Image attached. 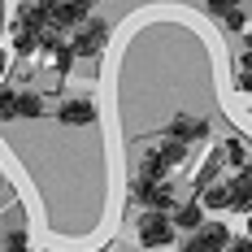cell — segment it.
Returning a JSON list of instances; mask_svg holds the SVG:
<instances>
[{
	"label": "cell",
	"mask_w": 252,
	"mask_h": 252,
	"mask_svg": "<svg viewBox=\"0 0 252 252\" xmlns=\"http://www.w3.org/2000/svg\"><path fill=\"white\" fill-rule=\"evenodd\" d=\"M204 4H209V13H213V18H222V13H230V9H239L244 0H204Z\"/></svg>",
	"instance_id": "18"
},
{
	"label": "cell",
	"mask_w": 252,
	"mask_h": 252,
	"mask_svg": "<svg viewBox=\"0 0 252 252\" xmlns=\"http://www.w3.org/2000/svg\"><path fill=\"white\" fill-rule=\"evenodd\" d=\"M57 118L65 126H92L96 122V100L92 96H65L61 109H57Z\"/></svg>",
	"instance_id": "5"
},
{
	"label": "cell",
	"mask_w": 252,
	"mask_h": 252,
	"mask_svg": "<svg viewBox=\"0 0 252 252\" xmlns=\"http://www.w3.org/2000/svg\"><path fill=\"white\" fill-rule=\"evenodd\" d=\"M230 209H235V213H252V187L230 183Z\"/></svg>",
	"instance_id": "14"
},
{
	"label": "cell",
	"mask_w": 252,
	"mask_h": 252,
	"mask_svg": "<svg viewBox=\"0 0 252 252\" xmlns=\"http://www.w3.org/2000/svg\"><path fill=\"white\" fill-rule=\"evenodd\" d=\"M226 252H252V239H248V235H244V239H230Z\"/></svg>",
	"instance_id": "19"
},
{
	"label": "cell",
	"mask_w": 252,
	"mask_h": 252,
	"mask_svg": "<svg viewBox=\"0 0 252 252\" xmlns=\"http://www.w3.org/2000/svg\"><path fill=\"white\" fill-rule=\"evenodd\" d=\"M4 70H9V57H4V48H0V74H4Z\"/></svg>",
	"instance_id": "24"
},
{
	"label": "cell",
	"mask_w": 252,
	"mask_h": 252,
	"mask_svg": "<svg viewBox=\"0 0 252 252\" xmlns=\"http://www.w3.org/2000/svg\"><path fill=\"white\" fill-rule=\"evenodd\" d=\"M222 26H226V31H244V26H248V13H244V9H230V13H222Z\"/></svg>",
	"instance_id": "17"
},
{
	"label": "cell",
	"mask_w": 252,
	"mask_h": 252,
	"mask_svg": "<svg viewBox=\"0 0 252 252\" xmlns=\"http://www.w3.org/2000/svg\"><path fill=\"white\" fill-rule=\"evenodd\" d=\"M157 152H161V161H165L170 170H178V165L187 161V148H183V144H174V139H165V144H161Z\"/></svg>",
	"instance_id": "13"
},
{
	"label": "cell",
	"mask_w": 252,
	"mask_h": 252,
	"mask_svg": "<svg viewBox=\"0 0 252 252\" xmlns=\"http://www.w3.org/2000/svg\"><path fill=\"white\" fill-rule=\"evenodd\" d=\"M13 118H18V92L0 87V122H13Z\"/></svg>",
	"instance_id": "15"
},
{
	"label": "cell",
	"mask_w": 252,
	"mask_h": 252,
	"mask_svg": "<svg viewBox=\"0 0 252 252\" xmlns=\"http://www.w3.org/2000/svg\"><path fill=\"white\" fill-rule=\"evenodd\" d=\"M0 187H4V178H0Z\"/></svg>",
	"instance_id": "27"
},
{
	"label": "cell",
	"mask_w": 252,
	"mask_h": 252,
	"mask_svg": "<svg viewBox=\"0 0 252 252\" xmlns=\"http://www.w3.org/2000/svg\"><path fill=\"white\" fill-rule=\"evenodd\" d=\"M178 252H209V248H204L200 239H196V235H191V239H187V244H183V248H178Z\"/></svg>",
	"instance_id": "23"
},
{
	"label": "cell",
	"mask_w": 252,
	"mask_h": 252,
	"mask_svg": "<svg viewBox=\"0 0 252 252\" xmlns=\"http://www.w3.org/2000/svg\"><path fill=\"white\" fill-rule=\"evenodd\" d=\"M244 44H248V52H252V31H248V35H244Z\"/></svg>",
	"instance_id": "25"
},
{
	"label": "cell",
	"mask_w": 252,
	"mask_h": 252,
	"mask_svg": "<svg viewBox=\"0 0 252 252\" xmlns=\"http://www.w3.org/2000/svg\"><path fill=\"white\" fill-rule=\"evenodd\" d=\"M130 191H135V200L144 204L148 213H170L174 209V187L170 183H130Z\"/></svg>",
	"instance_id": "3"
},
{
	"label": "cell",
	"mask_w": 252,
	"mask_h": 252,
	"mask_svg": "<svg viewBox=\"0 0 252 252\" xmlns=\"http://www.w3.org/2000/svg\"><path fill=\"white\" fill-rule=\"evenodd\" d=\"M235 183H239V187H252V161L239 170V174H235Z\"/></svg>",
	"instance_id": "21"
},
{
	"label": "cell",
	"mask_w": 252,
	"mask_h": 252,
	"mask_svg": "<svg viewBox=\"0 0 252 252\" xmlns=\"http://www.w3.org/2000/svg\"><path fill=\"white\" fill-rule=\"evenodd\" d=\"M44 96L39 92H18V118H44Z\"/></svg>",
	"instance_id": "10"
},
{
	"label": "cell",
	"mask_w": 252,
	"mask_h": 252,
	"mask_svg": "<svg viewBox=\"0 0 252 252\" xmlns=\"http://www.w3.org/2000/svg\"><path fill=\"white\" fill-rule=\"evenodd\" d=\"M165 135H170L174 144H183V148H187V144H200L204 135H209V122H204V118H196V113H174V122L165 126Z\"/></svg>",
	"instance_id": "4"
},
{
	"label": "cell",
	"mask_w": 252,
	"mask_h": 252,
	"mask_svg": "<svg viewBox=\"0 0 252 252\" xmlns=\"http://www.w3.org/2000/svg\"><path fill=\"white\" fill-rule=\"evenodd\" d=\"M26 4H31V0H26Z\"/></svg>",
	"instance_id": "28"
},
{
	"label": "cell",
	"mask_w": 252,
	"mask_h": 252,
	"mask_svg": "<svg viewBox=\"0 0 252 252\" xmlns=\"http://www.w3.org/2000/svg\"><path fill=\"white\" fill-rule=\"evenodd\" d=\"M222 148H226V161H230V165H239V170L252 161V144H248V139H239V135H235V139H226Z\"/></svg>",
	"instance_id": "12"
},
{
	"label": "cell",
	"mask_w": 252,
	"mask_h": 252,
	"mask_svg": "<svg viewBox=\"0 0 252 252\" xmlns=\"http://www.w3.org/2000/svg\"><path fill=\"white\" fill-rule=\"evenodd\" d=\"M248 239H252V218H248Z\"/></svg>",
	"instance_id": "26"
},
{
	"label": "cell",
	"mask_w": 252,
	"mask_h": 252,
	"mask_svg": "<svg viewBox=\"0 0 252 252\" xmlns=\"http://www.w3.org/2000/svg\"><path fill=\"white\" fill-rule=\"evenodd\" d=\"M196 239H200V244H204L209 252H226V244L235 239V235H230V226H226V222H218V218H213V222H204V226L196 230Z\"/></svg>",
	"instance_id": "8"
},
{
	"label": "cell",
	"mask_w": 252,
	"mask_h": 252,
	"mask_svg": "<svg viewBox=\"0 0 252 252\" xmlns=\"http://www.w3.org/2000/svg\"><path fill=\"white\" fill-rule=\"evenodd\" d=\"M92 18V0H61L57 9H52V31H65V26H83Z\"/></svg>",
	"instance_id": "6"
},
{
	"label": "cell",
	"mask_w": 252,
	"mask_h": 252,
	"mask_svg": "<svg viewBox=\"0 0 252 252\" xmlns=\"http://www.w3.org/2000/svg\"><path fill=\"white\" fill-rule=\"evenodd\" d=\"M104 44H109V26H104L100 18H87V22L74 31V39H70L74 57H100Z\"/></svg>",
	"instance_id": "2"
},
{
	"label": "cell",
	"mask_w": 252,
	"mask_h": 252,
	"mask_svg": "<svg viewBox=\"0 0 252 252\" xmlns=\"http://www.w3.org/2000/svg\"><path fill=\"white\" fill-rule=\"evenodd\" d=\"M0 252H31V244H26V230H9Z\"/></svg>",
	"instance_id": "16"
},
{
	"label": "cell",
	"mask_w": 252,
	"mask_h": 252,
	"mask_svg": "<svg viewBox=\"0 0 252 252\" xmlns=\"http://www.w3.org/2000/svg\"><path fill=\"white\" fill-rule=\"evenodd\" d=\"M235 87H239V92L248 96V92H252V74H239V70H235Z\"/></svg>",
	"instance_id": "20"
},
{
	"label": "cell",
	"mask_w": 252,
	"mask_h": 252,
	"mask_svg": "<svg viewBox=\"0 0 252 252\" xmlns=\"http://www.w3.org/2000/svg\"><path fill=\"white\" fill-rule=\"evenodd\" d=\"M135 235H139V248H170L174 244V222L165 213H148L144 209V218L135 222Z\"/></svg>",
	"instance_id": "1"
},
{
	"label": "cell",
	"mask_w": 252,
	"mask_h": 252,
	"mask_svg": "<svg viewBox=\"0 0 252 252\" xmlns=\"http://www.w3.org/2000/svg\"><path fill=\"white\" fill-rule=\"evenodd\" d=\"M13 48L22 52V57H31V52L39 48V31H31V26L13 22Z\"/></svg>",
	"instance_id": "11"
},
{
	"label": "cell",
	"mask_w": 252,
	"mask_h": 252,
	"mask_svg": "<svg viewBox=\"0 0 252 252\" xmlns=\"http://www.w3.org/2000/svg\"><path fill=\"white\" fill-rule=\"evenodd\" d=\"M235 70H239V74H252V52H244V57L235 61Z\"/></svg>",
	"instance_id": "22"
},
{
	"label": "cell",
	"mask_w": 252,
	"mask_h": 252,
	"mask_svg": "<svg viewBox=\"0 0 252 252\" xmlns=\"http://www.w3.org/2000/svg\"><path fill=\"white\" fill-rule=\"evenodd\" d=\"M170 213H174V218H170V222H174V230H191V235H196V230L204 226V209H200V200H183V204H174Z\"/></svg>",
	"instance_id": "7"
},
{
	"label": "cell",
	"mask_w": 252,
	"mask_h": 252,
	"mask_svg": "<svg viewBox=\"0 0 252 252\" xmlns=\"http://www.w3.org/2000/svg\"><path fill=\"white\" fill-rule=\"evenodd\" d=\"M200 209H230V183H209V187H200Z\"/></svg>",
	"instance_id": "9"
}]
</instances>
